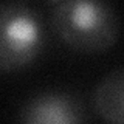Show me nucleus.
Masks as SVG:
<instances>
[{
	"instance_id": "1",
	"label": "nucleus",
	"mask_w": 124,
	"mask_h": 124,
	"mask_svg": "<svg viewBox=\"0 0 124 124\" xmlns=\"http://www.w3.org/2000/svg\"><path fill=\"white\" fill-rule=\"evenodd\" d=\"M56 37L78 53H104L119 37V19L106 0H61L51 14Z\"/></svg>"
},
{
	"instance_id": "2",
	"label": "nucleus",
	"mask_w": 124,
	"mask_h": 124,
	"mask_svg": "<svg viewBox=\"0 0 124 124\" xmlns=\"http://www.w3.org/2000/svg\"><path fill=\"white\" fill-rule=\"evenodd\" d=\"M46 28L42 14L25 3L0 6V70L26 68L42 54Z\"/></svg>"
},
{
	"instance_id": "3",
	"label": "nucleus",
	"mask_w": 124,
	"mask_h": 124,
	"mask_svg": "<svg viewBox=\"0 0 124 124\" xmlns=\"http://www.w3.org/2000/svg\"><path fill=\"white\" fill-rule=\"evenodd\" d=\"M17 119L25 124H82L92 118L84 99L76 93L45 90L23 104Z\"/></svg>"
},
{
	"instance_id": "4",
	"label": "nucleus",
	"mask_w": 124,
	"mask_h": 124,
	"mask_svg": "<svg viewBox=\"0 0 124 124\" xmlns=\"http://www.w3.org/2000/svg\"><path fill=\"white\" fill-rule=\"evenodd\" d=\"M93 112L106 123H124V70L116 67L98 82L92 95Z\"/></svg>"
},
{
	"instance_id": "5",
	"label": "nucleus",
	"mask_w": 124,
	"mask_h": 124,
	"mask_svg": "<svg viewBox=\"0 0 124 124\" xmlns=\"http://www.w3.org/2000/svg\"><path fill=\"white\" fill-rule=\"evenodd\" d=\"M48 3H57V2H61V0H46Z\"/></svg>"
}]
</instances>
